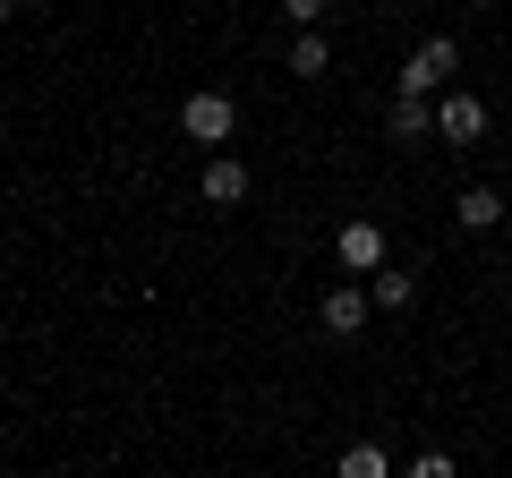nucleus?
I'll return each instance as SVG.
<instances>
[{
  "label": "nucleus",
  "mask_w": 512,
  "mask_h": 478,
  "mask_svg": "<svg viewBox=\"0 0 512 478\" xmlns=\"http://www.w3.org/2000/svg\"><path fill=\"white\" fill-rule=\"evenodd\" d=\"M231 129H239V103H231L222 86H197V94L180 103V137H188V146H205V154H231Z\"/></svg>",
  "instance_id": "1"
},
{
  "label": "nucleus",
  "mask_w": 512,
  "mask_h": 478,
  "mask_svg": "<svg viewBox=\"0 0 512 478\" xmlns=\"http://www.w3.org/2000/svg\"><path fill=\"white\" fill-rule=\"evenodd\" d=\"M453 69H461V43H453V35H427L419 52L402 60V103H427V94H444V86H453Z\"/></svg>",
  "instance_id": "2"
},
{
  "label": "nucleus",
  "mask_w": 512,
  "mask_h": 478,
  "mask_svg": "<svg viewBox=\"0 0 512 478\" xmlns=\"http://www.w3.org/2000/svg\"><path fill=\"white\" fill-rule=\"evenodd\" d=\"M333 257L350 265V274H384V265H393V248H384V222H342V231H333Z\"/></svg>",
  "instance_id": "3"
},
{
  "label": "nucleus",
  "mask_w": 512,
  "mask_h": 478,
  "mask_svg": "<svg viewBox=\"0 0 512 478\" xmlns=\"http://www.w3.org/2000/svg\"><path fill=\"white\" fill-rule=\"evenodd\" d=\"M367 316H376V299H367L359 282H333V291L316 299V325H325L333 342H350V333H367Z\"/></svg>",
  "instance_id": "4"
},
{
  "label": "nucleus",
  "mask_w": 512,
  "mask_h": 478,
  "mask_svg": "<svg viewBox=\"0 0 512 478\" xmlns=\"http://www.w3.org/2000/svg\"><path fill=\"white\" fill-rule=\"evenodd\" d=\"M436 137L444 146H478V137H487V103H478V94H444L436 103Z\"/></svg>",
  "instance_id": "5"
},
{
  "label": "nucleus",
  "mask_w": 512,
  "mask_h": 478,
  "mask_svg": "<svg viewBox=\"0 0 512 478\" xmlns=\"http://www.w3.org/2000/svg\"><path fill=\"white\" fill-rule=\"evenodd\" d=\"M205 205H239L248 197V163H239V154H205Z\"/></svg>",
  "instance_id": "6"
},
{
  "label": "nucleus",
  "mask_w": 512,
  "mask_h": 478,
  "mask_svg": "<svg viewBox=\"0 0 512 478\" xmlns=\"http://www.w3.org/2000/svg\"><path fill=\"white\" fill-rule=\"evenodd\" d=\"M367 299H376V308H384V316H402V308H410V299H419V274H410V265H384V274H376V282H367Z\"/></svg>",
  "instance_id": "7"
},
{
  "label": "nucleus",
  "mask_w": 512,
  "mask_h": 478,
  "mask_svg": "<svg viewBox=\"0 0 512 478\" xmlns=\"http://www.w3.org/2000/svg\"><path fill=\"white\" fill-rule=\"evenodd\" d=\"M453 222H461V231H495V222H504V197H495V188H461Z\"/></svg>",
  "instance_id": "8"
},
{
  "label": "nucleus",
  "mask_w": 512,
  "mask_h": 478,
  "mask_svg": "<svg viewBox=\"0 0 512 478\" xmlns=\"http://www.w3.org/2000/svg\"><path fill=\"white\" fill-rule=\"evenodd\" d=\"M333 478H393V461H384V444H376V436H359L342 461H333Z\"/></svg>",
  "instance_id": "9"
},
{
  "label": "nucleus",
  "mask_w": 512,
  "mask_h": 478,
  "mask_svg": "<svg viewBox=\"0 0 512 478\" xmlns=\"http://www.w3.org/2000/svg\"><path fill=\"white\" fill-rule=\"evenodd\" d=\"M325 69H333V43L316 35V26H308V35H291V77H325Z\"/></svg>",
  "instance_id": "10"
},
{
  "label": "nucleus",
  "mask_w": 512,
  "mask_h": 478,
  "mask_svg": "<svg viewBox=\"0 0 512 478\" xmlns=\"http://www.w3.org/2000/svg\"><path fill=\"white\" fill-rule=\"evenodd\" d=\"M384 129L402 137V146H427V137H436V111H427V103H393V120H384Z\"/></svg>",
  "instance_id": "11"
},
{
  "label": "nucleus",
  "mask_w": 512,
  "mask_h": 478,
  "mask_svg": "<svg viewBox=\"0 0 512 478\" xmlns=\"http://www.w3.org/2000/svg\"><path fill=\"white\" fill-rule=\"evenodd\" d=\"M402 478H461V470H453V453H419Z\"/></svg>",
  "instance_id": "12"
},
{
  "label": "nucleus",
  "mask_w": 512,
  "mask_h": 478,
  "mask_svg": "<svg viewBox=\"0 0 512 478\" xmlns=\"http://www.w3.org/2000/svg\"><path fill=\"white\" fill-rule=\"evenodd\" d=\"M325 9H333V0H282V18H291V26H299V35H308V26H316V18H325Z\"/></svg>",
  "instance_id": "13"
},
{
  "label": "nucleus",
  "mask_w": 512,
  "mask_h": 478,
  "mask_svg": "<svg viewBox=\"0 0 512 478\" xmlns=\"http://www.w3.org/2000/svg\"><path fill=\"white\" fill-rule=\"evenodd\" d=\"M18 9H26V0H0V26H9V18H18Z\"/></svg>",
  "instance_id": "14"
},
{
  "label": "nucleus",
  "mask_w": 512,
  "mask_h": 478,
  "mask_svg": "<svg viewBox=\"0 0 512 478\" xmlns=\"http://www.w3.org/2000/svg\"><path fill=\"white\" fill-rule=\"evenodd\" d=\"M461 9H495V0H461Z\"/></svg>",
  "instance_id": "15"
}]
</instances>
